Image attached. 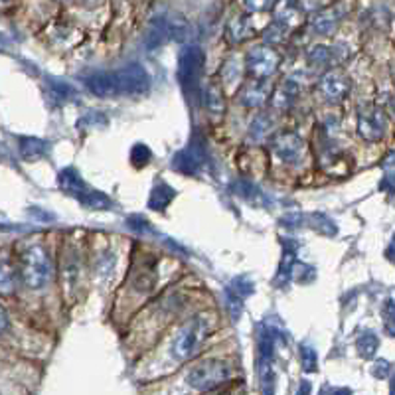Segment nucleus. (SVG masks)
<instances>
[{
	"instance_id": "a211bd4d",
	"label": "nucleus",
	"mask_w": 395,
	"mask_h": 395,
	"mask_svg": "<svg viewBox=\"0 0 395 395\" xmlns=\"http://www.w3.org/2000/svg\"><path fill=\"white\" fill-rule=\"evenodd\" d=\"M338 16L340 13L336 8H330V10H322L314 18H312V28L316 34H330L336 24H338Z\"/></svg>"
},
{
	"instance_id": "f257e3e1",
	"label": "nucleus",
	"mask_w": 395,
	"mask_h": 395,
	"mask_svg": "<svg viewBox=\"0 0 395 395\" xmlns=\"http://www.w3.org/2000/svg\"><path fill=\"white\" fill-rule=\"evenodd\" d=\"M20 275L26 287L30 289H44L51 279V261L46 249L32 245L20 255Z\"/></svg>"
},
{
	"instance_id": "58836bf2",
	"label": "nucleus",
	"mask_w": 395,
	"mask_h": 395,
	"mask_svg": "<svg viewBox=\"0 0 395 395\" xmlns=\"http://www.w3.org/2000/svg\"><path fill=\"white\" fill-rule=\"evenodd\" d=\"M6 324H8V319H6V312H4V309L0 307V334L4 332Z\"/></svg>"
},
{
	"instance_id": "1a4fd4ad",
	"label": "nucleus",
	"mask_w": 395,
	"mask_h": 395,
	"mask_svg": "<svg viewBox=\"0 0 395 395\" xmlns=\"http://www.w3.org/2000/svg\"><path fill=\"white\" fill-rule=\"evenodd\" d=\"M273 150L279 161L287 162V164H296L303 159L305 143L295 133H281L273 140Z\"/></svg>"
},
{
	"instance_id": "412c9836",
	"label": "nucleus",
	"mask_w": 395,
	"mask_h": 395,
	"mask_svg": "<svg viewBox=\"0 0 395 395\" xmlns=\"http://www.w3.org/2000/svg\"><path fill=\"white\" fill-rule=\"evenodd\" d=\"M79 202L89 210H109L111 208L109 196H105L103 192H93V190H87L86 194L79 198Z\"/></svg>"
},
{
	"instance_id": "393cba45",
	"label": "nucleus",
	"mask_w": 395,
	"mask_h": 395,
	"mask_svg": "<svg viewBox=\"0 0 395 395\" xmlns=\"http://www.w3.org/2000/svg\"><path fill=\"white\" fill-rule=\"evenodd\" d=\"M269 129H271V119L267 117V115H259L253 124H251V131H249V135L253 140H263L267 133H269Z\"/></svg>"
},
{
	"instance_id": "7c9ffc66",
	"label": "nucleus",
	"mask_w": 395,
	"mask_h": 395,
	"mask_svg": "<svg viewBox=\"0 0 395 395\" xmlns=\"http://www.w3.org/2000/svg\"><path fill=\"white\" fill-rule=\"evenodd\" d=\"M127 225H129L133 232H138V234H152V232H154V229L150 227L148 220L140 218V216H131V218L127 220Z\"/></svg>"
},
{
	"instance_id": "79ce46f5",
	"label": "nucleus",
	"mask_w": 395,
	"mask_h": 395,
	"mask_svg": "<svg viewBox=\"0 0 395 395\" xmlns=\"http://www.w3.org/2000/svg\"><path fill=\"white\" fill-rule=\"evenodd\" d=\"M395 162V154H392V156H387V161H385V164H394Z\"/></svg>"
},
{
	"instance_id": "c03bdc74",
	"label": "nucleus",
	"mask_w": 395,
	"mask_h": 395,
	"mask_svg": "<svg viewBox=\"0 0 395 395\" xmlns=\"http://www.w3.org/2000/svg\"><path fill=\"white\" fill-rule=\"evenodd\" d=\"M392 107H394V113H395V99H394V101H392Z\"/></svg>"
},
{
	"instance_id": "c756f323",
	"label": "nucleus",
	"mask_w": 395,
	"mask_h": 395,
	"mask_svg": "<svg viewBox=\"0 0 395 395\" xmlns=\"http://www.w3.org/2000/svg\"><path fill=\"white\" fill-rule=\"evenodd\" d=\"M229 289L234 291L235 295L241 296V298H245L247 295H251V293H253V284H251V281H249L247 277H235L234 283H232Z\"/></svg>"
},
{
	"instance_id": "0eeeda50",
	"label": "nucleus",
	"mask_w": 395,
	"mask_h": 395,
	"mask_svg": "<svg viewBox=\"0 0 395 395\" xmlns=\"http://www.w3.org/2000/svg\"><path fill=\"white\" fill-rule=\"evenodd\" d=\"M385 127H387V119H385L383 109L376 105H368V107L360 109L358 131L366 140H370V143L380 140L385 135Z\"/></svg>"
},
{
	"instance_id": "6e6552de",
	"label": "nucleus",
	"mask_w": 395,
	"mask_h": 395,
	"mask_svg": "<svg viewBox=\"0 0 395 395\" xmlns=\"http://www.w3.org/2000/svg\"><path fill=\"white\" fill-rule=\"evenodd\" d=\"M279 62H281L279 54L273 48H265V46H263V48L251 49V51L247 54L245 60L249 74L253 75V77H257V79H265V77L275 74Z\"/></svg>"
},
{
	"instance_id": "5701e85b",
	"label": "nucleus",
	"mask_w": 395,
	"mask_h": 395,
	"mask_svg": "<svg viewBox=\"0 0 395 395\" xmlns=\"http://www.w3.org/2000/svg\"><path fill=\"white\" fill-rule=\"evenodd\" d=\"M234 192L237 194V196L245 198V200H251L253 204H263V202H265V198H263V194H261L259 188H255L251 182H245V180L235 182Z\"/></svg>"
},
{
	"instance_id": "b1692460",
	"label": "nucleus",
	"mask_w": 395,
	"mask_h": 395,
	"mask_svg": "<svg viewBox=\"0 0 395 395\" xmlns=\"http://www.w3.org/2000/svg\"><path fill=\"white\" fill-rule=\"evenodd\" d=\"M229 36H232L234 42H243V40L251 36V28L247 24L245 18L239 16V18H235V20L229 22Z\"/></svg>"
},
{
	"instance_id": "20e7f679",
	"label": "nucleus",
	"mask_w": 395,
	"mask_h": 395,
	"mask_svg": "<svg viewBox=\"0 0 395 395\" xmlns=\"http://www.w3.org/2000/svg\"><path fill=\"white\" fill-rule=\"evenodd\" d=\"M229 368L222 360H204L188 371V383L200 392H211L227 382Z\"/></svg>"
},
{
	"instance_id": "72a5a7b5",
	"label": "nucleus",
	"mask_w": 395,
	"mask_h": 395,
	"mask_svg": "<svg viewBox=\"0 0 395 395\" xmlns=\"http://www.w3.org/2000/svg\"><path fill=\"white\" fill-rule=\"evenodd\" d=\"M310 62L314 63H326L328 62V58H330V51L328 48H324V46H316V48L310 51Z\"/></svg>"
},
{
	"instance_id": "37998d69",
	"label": "nucleus",
	"mask_w": 395,
	"mask_h": 395,
	"mask_svg": "<svg viewBox=\"0 0 395 395\" xmlns=\"http://www.w3.org/2000/svg\"><path fill=\"white\" fill-rule=\"evenodd\" d=\"M86 2H87V4H97L99 0H86Z\"/></svg>"
},
{
	"instance_id": "a18cd8bd",
	"label": "nucleus",
	"mask_w": 395,
	"mask_h": 395,
	"mask_svg": "<svg viewBox=\"0 0 395 395\" xmlns=\"http://www.w3.org/2000/svg\"><path fill=\"white\" fill-rule=\"evenodd\" d=\"M2 2H6V0H0V4H2Z\"/></svg>"
},
{
	"instance_id": "4c0bfd02",
	"label": "nucleus",
	"mask_w": 395,
	"mask_h": 395,
	"mask_svg": "<svg viewBox=\"0 0 395 395\" xmlns=\"http://www.w3.org/2000/svg\"><path fill=\"white\" fill-rule=\"evenodd\" d=\"M385 257L395 263V234H394V237H392V241H389L387 249H385Z\"/></svg>"
},
{
	"instance_id": "c85d7f7f",
	"label": "nucleus",
	"mask_w": 395,
	"mask_h": 395,
	"mask_svg": "<svg viewBox=\"0 0 395 395\" xmlns=\"http://www.w3.org/2000/svg\"><path fill=\"white\" fill-rule=\"evenodd\" d=\"M300 360H303V368L307 371H314L319 366L316 352L310 346H300Z\"/></svg>"
},
{
	"instance_id": "ea45409f",
	"label": "nucleus",
	"mask_w": 395,
	"mask_h": 395,
	"mask_svg": "<svg viewBox=\"0 0 395 395\" xmlns=\"http://www.w3.org/2000/svg\"><path fill=\"white\" fill-rule=\"evenodd\" d=\"M6 46H8V40L0 34V51H2V49H6Z\"/></svg>"
},
{
	"instance_id": "a19ab883",
	"label": "nucleus",
	"mask_w": 395,
	"mask_h": 395,
	"mask_svg": "<svg viewBox=\"0 0 395 395\" xmlns=\"http://www.w3.org/2000/svg\"><path fill=\"white\" fill-rule=\"evenodd\" d=\"M305 392H307V394H309V392H310V385H309V383H303V387L298 389V394H305Z\"/></svg>"
},
{
	"instance_id": "4468645a",
	"label": "nucleus",
	"mask_w": 395,
	"mask_h": 395,
	"mask_svg": "<svg viewBox=\"0 0 395 395\" xmlns=\"http://www.w3.org/2000/svg\"><path fill=\"white\" fill-rule=\"evenodd\" d=\"M58 184L65 194H72V196L81 198L87 192L86 182L75 168H63L58 176Z\"/></svg>"
},
{
	"instance_id": "9d476101",
	"label": "nucleus",
	"mask_w": 395,
	"mask_h": 395,
	"mask_svg": "<svg viewBox=\"0 0 395 395\" xmlns=\"http://www.w3.org/2000/svg\"><path fill=\"white\" fill-rule=\"evenodd\" d=\"M86 86L89 91L97 97H115L121 95L119 93V83H117V75L115 72H99V74L89 75L86 79Z\"/></svg>"
},
{
	"instance_id": "f8f14e48",
	"label": "nucleus",
	"mask_w": 395,
	"mask_h": 395,
	"mask_svg": "<svg viewBox=\"0 0 395 395\" xmlns=\"http://www.w3.org/2000/svg\"><path fill=\"white\" fill-rule=\"evenodd\" d=\"M202 99H204V107H206L208 115H211L216 121L222 119L223 113H225V93H223L222 86L218 81H211L206 86Z\"/></svg>"
},
{
	"instance_id": "423d86ee",
	"label": "nucleus",
	"mask_w": 395,
	"mask_h": 395,
	"mask_svg": "<svg viewBox=\"0 0 395 395\" xmlns=\"http://www.w3.org/2000/svg\"><path fill=\"white\" fill-rule=\"evenodd\" d=\"M115 75H117V83H119V93L121 95L138 97V95H145L148 87H150V75L138 63H129L121 70H117Z\"/></svg>"
},
{
	"instance_id": "9b49d317",
	"label": "nucleus",
	"mask_w": 395,
	"mask_h": 395,
	"mask_svg": "<svg viewBox=\"0 0 395 395\" xmlns=\"http://www.w3.org/2000/svg\"><path fill=\"white\" fill-rule=\"evenodd\" d=\"M321 91L324 93V97L328 101H340L348 95L350 91V81L344 74L340 72H330L322 77Z\"/></svg>"
},
{
	"instance_id": "2f4dec72",
	"label": "nucleus",
	"mask_w": 395,
	"mask_h": 395,
	"mask_svg": "<svg viewBox=\"0 0 395 395\" xmlns=\"http://www.w3.org/2000/svg\"><path fill=\"white\" fill-rule=\"evenodd\" d=\"M383 316H385V330L395 336V300H387L383 307Z\"/></svg>"
},
{
	"instance_id": "dca6fc26",
	"label": "nucleus",
	"mask_w": 395,
	"mask_h": 395,
	"mask_svg": "<svg viewBox=\"0 0 395 395\" xmlns=\"http://www.w3.org/2000/svg\"><path fill=\"white\" fill-rule=\"evenodd\" d=\"M18 148H20V154H22L24 161H36V159H42L46 154L48 145L36 136H22Z\"/></svg>"
},
{
	"instance_id": "c9c22d12",
	"label": "nucleus",
	"mask_w": 395,
	"mask_h": 395,
	"mask_svg": "<svg viewBox=\"0 0 395 395\" xmlns=\"http://www.w3.org/2000/svg\"><path fill=\"white\" fill-rule=\"evenodd\" d=\"M380 188H382V192H387V194H395V172H389L383 176L382 184H380Z\"/></svg>"
},
{
	"instance_id": "6ab92c4d",
	"label": "nucleus",
	"mask_w": 395,
	"mask_h": 395,
	"mask_svg": "<svg viewBox=\"0 0 395 395\" xmlns=\"http://www.w3.org/2000/svg\"><path fill=\"white\" fill-rule=\"evenodd\" d=\"M16 287V271L6 255H0V293L8 295Z\"/></svg>"
},
{
	"instance_id": "4be33fe9",
	"label": "nucleus",
	"mask_w": 395,
	"mask_h": 395,
	"mask_svg": "<svg viewBox=\"0 0 395 395\" xmlns=\"http://www.w3.org/2000/svg\"><path fill=\"white\" fill-rule=\"evenodd\" d=\"M378 346H380V340L373 332H364L356 340V348L362 358H373V354L378 352Z\"/></svg>"
},
{
	"instance_id": "f03ea898",
	"label": "nucleus",
	"mask_w": 395,
	"mask_h": 395,
	"mask_svg": "<svg viewBox=\"0 0 395 395\" xmlns=\"http://www.w3.org/2000/svg\"><path fill=\"white\" fill-rule=\"evenodd\" d=\"M211 330V316L208 314H200L196 319L186 324L180 332L176 334L172 342V354L174 358L186 360L190 358L196 352L200 344L208 338Z\"/></svg>"
},
{
	"instance_id": "e433bc0d",
	"label": "nucleus",
	"mask_w": 395,
	"mask_h": 395,
	"mask_svg": "<svg viewBox=\"0 0 395 395\" xmlns=\"http://www.w3.org/2000/svg\"><path fill=\"white\" fill-rule=\"evenodd\" d=\"M387 371H389V364H387L385 360L376 362V366L371 368V373H373L376 378H383V376H387Z\"/></svg>"
},
{
	"instance_id": "a878e982",
	"label": "nucleus",
	"mask_w": 395,
	"mask_h": 395,
	"mask_svg": "<svg viewBox=\"0 0 395 395\" xmlns=\"http://www.w3.org/2000/svg\"><path fill=\"white\" fill-rule=\"evenodd\" d=\"M152 159V152H150V148L147 145H135L133 150H131V162L135 164L136 168H143V166H147L148 162Z\"/></svg>"
},
{
	"instance_id": "f704fd0d",
	"label": "nucleus",
	"mask_w": 395,
	"mask_h": 395,
	"mask_svg": "<svg viewBox=\"0 0 395 395\" xmlns=\"http://www.w3.org/2000/svg\"><path fill=\"white\" fill-rule=\"evenodd\" d=\"M247 6V10H251V13H259V10H265V8H269L273 4V0H243Z\"/></svg>"
},
{
	"instance_id": "473e14b6",
	"label": "nucleus",
	"mask_w": 395,
	"mask_h": 395,
	"mask_svg": "<svg viewBox=\"0 0 395 395\" xmlns=\"http://www.w3.org/2000/svg\"><path fill=\"white\" fill-rule=\"evenodd\" d=\"M74 91H72V87L65 86L62 81H51V95L58 99H67L72 95Z\"/></svg>"
},
{
	"instance_id": "2eb2a0df",
	"label": "nucleus",
	"mask_w": 395,
	"mask_h": 395,
	"mask_svg": "<svg viewBox=\"0 0 395 395\" xmlns=\"http://www.w3.org/2000/svg\"><path fill=\"white\" fill-rule=\"evenodd\" d=\"M174 198H176V190H174L172 186L164 184V182L156 184L152 188V192H150V198H148V208L156 211L164 210Z\"/></svg>"
},
{
	"instance_id": "aec40b11",
	"label": "nucleus",
	"mask_w": 395,
	"mask_h": 395,
	"mask_svg": "<svg viewBox=\"0 0 395 395\" xmlns=\"http://www.w3.org/2000/svg\"><path fill=\"white\" fill-rule=\"evenodd\" d=\"M166 38H170L168 36V24H166V20L159 18V20H154L150 24V30H148L147 38H145V44H147L148 49H156Z\"/></svg>"
},
{
	"instance_id": "7ed1b4c3",
	"label": "nucleus",
	"mask_w": 395,
	"mask_h": 395,
	"mask_svg": "<svg viewBox=\"0 0 395 395\" xmlns=\"http://www.w3.org/2000/svg\"><path fill=\"white\" fill-rule=\"evenodd\" d=\"M202 72H204V51L198 46H186L178 56L176 75H178V81L184 89V93L190 99L194 95L198 97Z\"/></svg>"
},
{
	"instance_id": "cd10ccee",
	"label": "nucleus",
	"mask_w": 395,
	"mask_h": 395,
	"mask_svg": "<svg viewBox=\"0 0 395 395\" xmlns=\"http://www.w3.org/2000/svg\"><path fill=\"white\" fill-rule=\"evenodd\" d=\"M241 300H243V298L239 295H235L229 287L225 289V303H227V310H229V314H232L234 321H237V319L241 316V310H243V303H241Z\"/></svg>"
},
{
	"instance_id": "39448f33",
	"label": "nucleus",
	"mask_w": 395,
	"mask_h": 395,
	"mask_svg": "<svg viewBox=\"0 0 395 395\" xmlns=\"http://www.w3.org/2000/svg\"><path fill=\"white\" fill-rule=\"evenodd\" d=\"M206 161H208L206 140L200 133H196V135H192V140H190V145L184 150L174 154L172 168L178 170V172L186 174V176H194V174L200 172V168L206 164Z\"/></svg>"
},
{
	"instance_id": "bb28decb",
	"label": "nucleus",
	"mask_w": 395,
	"mask_h": 395,
	"mask_svg": "<svg viewBox=\"0 0 395 395\" xmlns=\"http://www.w3.org/2000/svg\"><path fill=\"white\" fill-rule=\"evenodd\" d=\"M166 24H168V36L172 38V40H186L188 36V22H186L184 18H174V20H166Z\"/></svg>"
},
{
	"instance_id": "f3484780",
	"label": "nucleus",
	"mask_w": 395,
	"mask_h": 395,
	"mask_svg": "<svg viewBox=\"0 0 395 395\" xmlns=\"http://www.w3.org/2000/svg\"><path fill=\"white\" fill-rule=\"evenodd\" d=\"M296 91H298V87H296L295 81L287 79L283 86L277 87V91H275V95H273V105H275L279 111L289 109V107L293 105V101H295Z\"/></svg>"
},
{
	"instance_id": "ddd939ff",
	"label": "nucleus",
	"mask_w": 395,
	"mask_h": 395,
	"mask_svg": "<svg viewBox=\"0 0 395 395\" xmlns=\"http://www.w3.org/2000/svg\"><path fill=\"white\" fill-rule=\"evenodd\" d=\"M269 95V83L255 79V81H249L243 86L241 93H239V101L245 105V107H261Z\"/></svg>"
}]
</instances>
